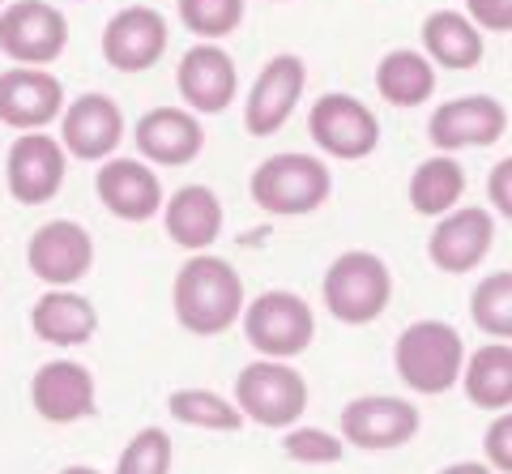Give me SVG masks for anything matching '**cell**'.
<instances>
[{
    "label": "cell",
    "instance_id": "obj_1",
    "mask_svg": "<svg viewBox=\"0 0 512 474\" xmlns=\"http://www.w3.org/2000/svg\"><path fill=\"white\" fill-rule=\"evenodd\" d=\"M171 304H175V321L197 338H214L222 329H231L244 312V278L235 274L231 261L197 252L180 265L171 287Z\"/></svg>",
    "mask_w": 512,
    "mask_h": 474
},
{
    "label": "cell",
    "instance_id": "obj_2",
    "mask_svg": "<svg viewBox=\"0 0 512 474\" xmlns=\"http://www.w3.org/2000/svg\"><path fill=\"white\" fill-rule=\"evenodd\" d=\"M252 201L274 218H303L320 210L333 193V176L316 154H269L248 180Z\"/></svg>",
    "mask_w": 512,
    "mask_h": 474
},
{
    "label": "cell",
    "instance_id": "obj_3",
    "mask_svg": "<svg viewBox=\"0 0 512 474\" xmlns=\"http://www.w3.org/2000/svg\"><path fill=\"white\" fill-rule=\"evenodd\" d=\"M461 363H466V342L448 321H414L393 346V368L402 385L427 398L448 393L461 381Z\"/></svg>",
    "mask_w": 512,
    "mask_h": 474
},
{
    "label": "cell",
    "instance_id": "obj_4",
    "mask_svg": "<svg viewBox=\"0 0 512 474\" xmlns=\"http://www.w3.org/2000/svg\"><path fill=\"white\" fill-rule=\"evenodd\" d=\"M320 295H325V308L333 321L342 325H372L384 316L393 299V274L376 252L350 248L325 270L320 282Z\"/></svg>",
    "mask_w": 512,
    "mask_h": 474
},
{
    "label": "cell",
    "instance_id": "obj_5",
    "mask_svg": "<svg viewBox=\"0 0 512 474\" xmlns=\"http://www.w3.org/2000/svg\"><path fill=\"white\" fill-rule=\"evenodd\" d=\"M235 410L261 428H295L308 410V381L282 359H256L235 376Z\"/></svg>",
    "mask_w": 512,
    "mask_h": 474
},
{
    "label": "cell",
    "instance_id": "obj_6",
    "mask_svg": "<svg viewBox=\"0 0 512 474\" xmlns=\"http://www.w3.org/2000/svg\"><path fill=\"white\" fill-rule=\"evenodd\" d=\"M244 338L261 351L265 359L291 363L303 355L316 338V316L308 308V299H299L295 291H265L252 304H244Z\"/></svg>",
    "mask_w": 512,
    "mask_h": 474
},
{
    "label": "cell",
    "instance_id": "obj_7",
    "mask_svg": "<svg viewBox=\"0 0 512 474\" xmlns=\"http://www.w3.org/2000/svg\"><path fill=\"white\" fill-rule=\"evenodd\" d=\"M69 47V18L47 0H13L0 9V52L22 69L56 65Z\"/></svg>",
    "mask_w": 512,
    "mask_h": 474
},
{
    "label": "cell",
    "instance_id": "obj_8",
    "mask_svg": "<svg viewBox=\"0 0 512 474\" xmlns=\"http://www.w3.org/2000/svg\"><path fill=\"white\" fill-rule=\"evenodd\" d=\"M308 133L320 150L329 158H346V163H355V158H367L376 146H380V120L367 103H359L355 94H320L308 112Z\"/></svg>",
    "mask_w": 512,
    "mask_h": 474
},
{
    "label": "cell",
    "instance_id": "obj_9",
    "mask_svg": "<svg viewBox=\"0 0 512 474\" xmlns=\"http://www.w3.org/2000/svg\"><path fill=\"white\" fill-rule=\"evenodd\" d=\"M504 133H508V107L500 99H491V94H466V99H448L427 120V141L440 154L495 146Z\"/></svg>",
    "mask_w": 512,
    "mask_h": 474
},
{
    "label": "cell",
    "instance_id": "obj_10",
    "mask_svg": "<svg viewBox=\"0 0 512 474\" xmlns=\"http://www.w3.org/2000/svg\"><path fill=\"white\" fill-rule=\"evenodd\" d=\"M26 265H30V274L39 282H47L52 291L73 287V282H82L94 265L90 231L82 223H73V218H52V223H43L35 235H30Z\"/></svg>",
    "mask_w": 512,
    "mask_h": 474
},
{
    "label": "cell",
    "instance_id": "obj_11",
    "mask_svg": "<svg viewBox=\"0 0 512 474\" xmlns=\"http://www.w3.org/2000/svg\"><path fill=\"white\" fill-rule=\"evenodd\" d=\"M124 141V112L107 94H82L60 112V150L82 163H107Z\"/></svg>",
    "mask_w": 512,
    "mask_h": 474
},
{
    "label": "cell",
    "instance_id": "obj_12",
    "mask_svg": "<svg viewBox=\"0 0 512 474\" xmlns=\"http://www.w3.org/2000/svg\"><path fill=\"white\" fill-rule=\"evenodd\" d=\"M303 86H308V65L299 56L282 52L274 56L269 65L256 73V82L248 90V103H244V129L252 137H274L291 112L303 99Z\"/></svg>",
    "mask_w": 512,
    "mask_h": 474
},
{
    "label": "cell",
    "instance_id": "obj_13",
    "mask_svg": "<svg viewBox=\"0 0 512 474\" xmlns=\"http://www.w3.org/2000/svg\"><path fill=\"white\" fill-rule=\"evenodd\" d=\"M495 244V214L483 205H457L448 210L427 240V257L444 274H470L487 261Z\"/></svg>",
    "mask_w": 512,
    "mask_h": 474
},
{
    "label": "cell",
    "instance_id": "obj_14",
    "mask_svg": "<svg viewBox=\"0 0 512 474\" xmlns=\"http://www.w3.org/2000/svg\"><path fill=\"white\" fill-rule=\"evenodd\" d=\"M64 171H69V154L47 133H22L5 154V184L18 205L52 201L64 184Z\"/></svg>",
    "mask_w": 512,
    "mask_h": 474
},
{
    "label": "cell",
    "instance_id": "obj_15",
    "mask_svg": "<svg viewBox=\"0 0 512 474\" xmlns=\"http://www.w3.org/2000/svg\"><path fill=\"white\" fill-rule=\"evenodd\" d=\"M419 410L406 398L389 393H367V398L346 402L342 410V440L359 449H402L419 436Z\"/></svg>",
    "mask_w": 512,
    "mask_h": 474
},
{
    "label": "cell",
    "instance_id": "obj_16",
    "mask_svg": "<svg viewBox=\"0 0 512 474\" xmlns=\"http://www.w3.org/2000/svg\"><path fill=\"white\" fill-rule=\"evenodd\" d=\"M167 18L150 5H128L103 26V60L120 73L154 69L167 52Z\"/></svg>",
    "mask_w": 512,
    "mask_h": 474
},
{
    "label": "cell",
    "instance_id": "obj_17",
    "mask_svg": "<svg viewBox=\"0 0 512 474\" xmlns=\"http://www.w3.org/2000/svg\"><path fill=\"white\" fill-rule=\"evenodd\" d=\"M175 86H180L184 103L192 112L218 116L227 112L239 94V69L235 60L222 52L218 43H197L180 56V69H175Z\"/></svg>",
    "mask_w": 512,
    "mask_h": 474
},
{
    "label": "cell",
    "instance_id": "obj_18",
    "mask_svg": "<svg viewBox=\"0 0 512 474\" xmlns=\"http://www.w3.org/2000/svg\"><path fill=\"white\" fill-rule=\"evenodd\" d=\"M64 112V86L47 69L0 73V120L18 133H43Z\"/></svg>",
    "mask_w": 512,
    "mask_h": 474
},
{
    "label": "cell",
    "instance_id": "obj_19",
    "mask_svg": "<svg viewBox=\"0 0 512 474\" xmlns=\"http://www.w3.org/2000/svg\"><path fill=\"white\" fill-rule=\"evenodd\" d=\"M94 193L124 223H150L163 210V180L141 158H107L94 176Z\"/></svg>",
    "mask_w": 512,
    "mask_h": 474
},
{
    "label": "cell",
    "instance_id": "obj_20",
    "mask_svg": "<svg viewBox=\"0 0 512 474\" xmlns=\"http://www.w3.org/2000/svg\"><path fill=\"white\" fill-rule=\"evenodd\" d=\"M30 402L47 423H77L94 415V376L77 359H52L30 381Z\"/></svg>",
    "mask_w": 512,
    "mask_h": 474
},
{
    "label": "cell",
    "instance_id": "obj_21",
    "mask_svg": "<svg viewBox=\"0 0 512 474\" xmlns=\"http://www.w3.org/2000/svg\"><path fill=\"white\" fill-rule=\"evenodd\" d=\"M133 141L141 158L154 167H188L205 146V129L184 107H154L137 120Z\"/></svg>",
    "mask_w": 512,
    "mask_h": 474
},
{
    "label": "cell",
    "instance_id": "obj_22",
    "mask_svg": "<svg viewBox=\"0 0 512 474\" xmlns=\"http://www.w3.org/2000/svg\"><path fill=\"white\" fill-rule=\"evenodd\" d=\"M163 227L180 248L205 252L222 235V201L210 184H184L163 201Z\"/></svg>",
    "mask_w": 512,
    "mask_h": 474
},
{
    "label": "cell",
    "instance_id": "obj_23",
    "mask_svg": "<svg viewBox=\"0 0 512 474\" xmlns=\"http://www.w3.org/2000/svg\"><path fill=\"white\" fill-rule=\"evenodd\" d=\"M30 329H35V338L52 342V346H86L99 334V308H94L86 295L60 287V291H47L43 299H35Z\"/></svg>",
    "mask_w": 512,
    "mask_h": 474
},
{
    "label": "cell",
    "instance_id": "obj_24",
    "mask_svg": "<svg viewBox=\"0 0 512 474\" xmlns=\"http://www.w3.org/2000/svg\"><path fill=\"white\" fill-rule=\"evenodd\" d=\"M419 39L427 47L423 56L431 60V65H440V69L466 73V69H474L478 60H483V30H478L466 13H457V9L427 13Z\"/></svg>",
    "mask_w": 512,
    "mask_h": 474
},
{
    "label": "cell",
    "instance_id": "obj_25",
    "mask_svg": "<svg viewBox=\"0 0 512 474\" xmlns=\"http://www.w3.org/2000/svg\"><path fill=\"white\" fill-rule=\"evenodd\" d=\"M461 385L466 398L483 410H508L512 406V346L508 342H487L461 363Z\"/></svg>",
    "mask_w": 512,
    "mask_h": 474
},
{
    "label": "cell",
    "instance_id": "obj_26",
    "mask_svg": "<svg viewBox=\"0 0 512 474\" xmlns=\"http://www.w3.org/2000/svg\"><path fill=\"white\" fill-rule=\"evenodd\" d=\"M376 90L384 103L393 107H419L431 99L436 90V65L423 52H410V47H397L376 65Z\"/></svg>",
    "mask_w": 512,
    "mask_h": 474
},
{
    "label": "cell",
    "instance_id": "obj_27",
    "mask_svg": "<svg viewBox=\"0 0 512 474\" xmlns=\"http://www.w3.org/2000/svg\"><path fill=\"white\" fill-rule=\"evenodd\" d=\"M461 193H466V171H461L453 154L427 158L410 176V205L423 218H444L448 210H457Z\"/></svg>",
    "mask_w": 512,
    "mask_h": 474
},
{
    "label": "cell",
    "instance_id": "obj_28",
    "mask_svg": "<svg viewBox=\"0 0 512 474\" xmlns=\"http://www.w3.org/2000/svg\"><path fill=\"white\" fill-rule=\"evenodd\" d=\"M167 410L188 428H205V432H239L248 423L235 410V402H227L214 389H175L167 398Z\"/></svg>",
    "mask_w": 512,
    "mask_h": 474
},
{
    "label": "cell",
    "instance_id": "obj_29",
    "mask_svg": "<svg viewBox=\"0 0 512 474\" xmlns=\"http://www.w3.org/2000/svg\"><path fill=\"white\" fill-rule=\"evenodd\" d=\"M470 316L495 342L512 338V270H495L491 278L478 282L470 295Z\"/></svg>",
    "mask_w": 512,
    "mask_h": 474
},
{
    "label": "cell",
    "instance_id": "obj_30",
    "mask_svg": "<svg viewBox=\"0 0 512 474\" xmlns=\"http://www.w3.org/2000/svg\"><path fill=\"white\" fill-rule=\"evenodd\" d=\"M180 22L201 35V43L227 39L244 22V0H180Z\"/></svg>",
    "mask_w": 512,
    "mask_h": 474
},
{
    "label": "cell",
    "instance_id": "obj_31",
    "mask_svg": "<svg viewBox=\"0 0 512 474\" xmlns=\"http://www.w3.org/2000/svg\"><path fill=\"white\" fill-rule=\"evenodd\" d=\"M116 474H171V436L163 428H141L124 445Z\"/></svg>",
    "mask_w": 512,
    "mask_h": 474
},
{
    "label": "cell",
    "instance_id": "obj_32",
    "mask_svg": "<svg viewBox=\"0 0 512 474\" xmlns=\"http://www.w3.org/2000/svg\"><path fill=\"white\" fill-rule=\"evenodd\" d=\"M282 453L291 457V462H303V466H333V462H342L346 440L325 432V428H291L282 440Z\"/></svg>",
    "mask_w": 512,
    "mask_h": 474
},
{
    "label": "cell",
    "instance_id": "obj_33",
    "mask_svg": "<svg viewBox=\"0 0 512 474\" xmlns=\"http://www.w3.org/2000/svg\"><path fill=\"white\" fill-rule=\"evenodd\" d=\"M483 453H487V466L500 470V474H512V415H500L487 428L483 436Z\"/></svg>",
    "mask_w": 512,
    "mask_h": 474
},
{
    "label": "cell",
    "instance_id": "obj_34",
    "mask_svg": "<svg viewBox=\"0 0 512 474\" xmlns=\"http://www.w3.org/2000/svg\"><path fill=\"white\" fill-rule=\"evenodd\" d=\"M466 18L478 30L508 35V30H512V0H466Z\"/></svg>",
    "mask_w": 512,
    "mask_h": 474
},
{
    "label": "cell",
    "instance_id": "obj_35",
    "mask_svg": "<svg viewBox=\"0 0 512 474\" xmlns=\"http://www.w3.org/2000/svg\"><path fill=\"white\" fill-rule=\"evenodd\" d=\"M487 193H491V205L500 218H512V158H500L487 176Z\"/></svg>",
    "mask_w": 512,
    "mask_h": 474
},
{
    "label": "cell",
    "instance_id": "obj_36",
    "mask_svg": "<svg viewBox=\"0 0 512 474\" xmlns=\"http://www.w3.org/2000/svg\"><path fill=\"white\" fill-rule=\"evenodd\" d=\"M440 474H495L487 462H453V466H444Z\"/></svg>",
    "mask_w": 512,
    "mask_h": 474
},
{
    "label": "cell",
    "instance_id": "obj_37",
    "mask_svg": "<svg viewBox=\"0 0 512 474\" xmlns=\"http://www.w3.org/2000/svg\"><path fill=\"white\" fill-rule=\"evenodd\" d=\"M60 474H99V470H94V466H64Z\"/></svg>",
    "mask_w": 512,
    "mask_h": 474
},
{
    "label": "cell",
    "instance_id": "obj_38",
    "mask_svg": "<svg viewBox=\"0 0 512 474\" xmlns=\"http://www.w3.org/2000/svg\"><path fill=\"white\" fill-rule=\"evenodd\" d=\"M0 9H5V0H0Z\"/></svg>",
    "mask_w": 512,
    "mask_h": 474
}]
</instances>
